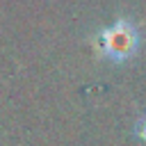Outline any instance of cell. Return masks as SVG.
Returning a JSON list of instances; mask_svg holds the SVG:
<instances>
[{
    "label": "cell",
    "mask_w": 146,
    "mask_h": 146,
    "mask_svg": "<svg viewBox=\"0 0 146 146\" xmlns=\"http://www.w3.org/2000/svg\"><path fill=\"white\" fill-rule=\"evenodd\" d=\"M137 132H139V137H141V141L146 144V114L139 119V123H137Z\"/></svg>",
    "instance_id": "2"
},
{
    "label": "cell",
    "mask_w": 146,
    "mask_h": 146,
    "mask_svg": "<svg viewBox=\"0 0 146 146\" xmlns=\"http://www.w3.org/2000/svg\"><path fill=\"white\" fill-rule=\"evenodd\" d=\"M98 48L112 62L130 59L139 48V30H137V25L132 21H128V18H119L114 25L105 27L98 34Z\"/></svg>",
    "instance_id": "1"
}]
</instances>
